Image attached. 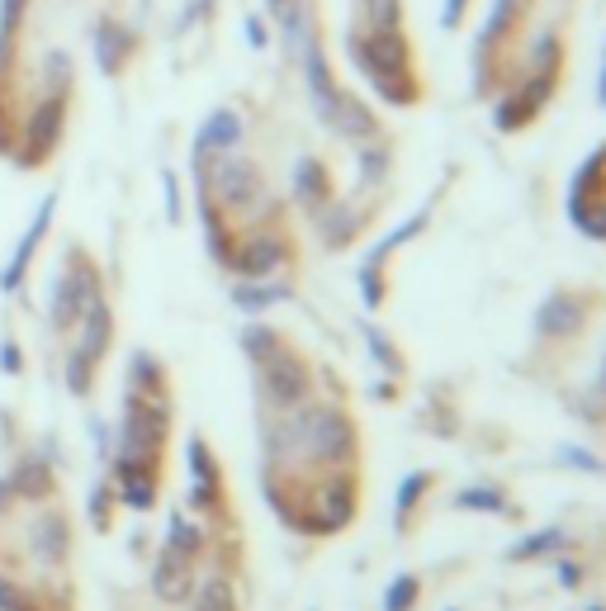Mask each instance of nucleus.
Masks as SVG:
<instances>
[{
	"mask_svg": "<svg viewBox=\"0 0 606 611\" xmlns=\"http://www.w3.org/2000/svg\"><path fill=\"white\" fill-rule=\"evenodd\" d=\"M15 19H19V0H5V5H0V38L15 29Z\"/></svg>",
	"mask_w": 606,
	"mask_h": 611,
	"instance_id": "obj_1",
	"label": "nucleus"
}]
</instances>
